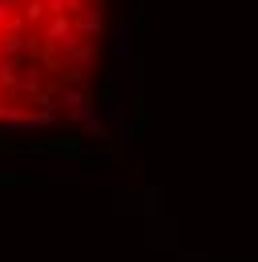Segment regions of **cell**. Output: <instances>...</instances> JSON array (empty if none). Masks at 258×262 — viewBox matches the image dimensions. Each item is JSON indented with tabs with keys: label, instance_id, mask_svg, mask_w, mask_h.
<instances>
[{
	"label": "cell",
	"instance_id": "obj_2",
	"mask_svg": "<svg viewBox=\"0 0 258 262\" xmlns=\"http://www.w3.org/2000/svg\"><path fill=\"white\" fill-rule=\"evenodd\" d=\"M81 33H101V8H85V16L77 20Z\"/></svg>",
	"mask_w": 258,
	"mask_h": 262
},
{
	"label": "cell",
	"instance_id": "obj_3",
	"mask_svg": "<svg viewBox=\"0 0 258 262\" xmlns=\"http://www.w3.org/2000/svg\"><path fill=\"white\" fill-rule=\"evenodd\" d=\"M8 12H12V0H0V25L8 20Z\"/></svg>",
	"mask_w": 258,
	"mask_h": 262
},
{
	"label": "cell",
	"instance_id": "obj_1",
	"mask_svg": "<svg viewBox=\"0 0 258 262\" xmlns=\"http://www.w3.org/2000/svg\"><path fill=\"white\" fill-rule=\"evenodd\" d=\"M113 53H117V57H133V29H129V20H121V25H117Z\"/></svg>",
	"mask_w": 258,
	"mask_h": 262
}]
</instances>
